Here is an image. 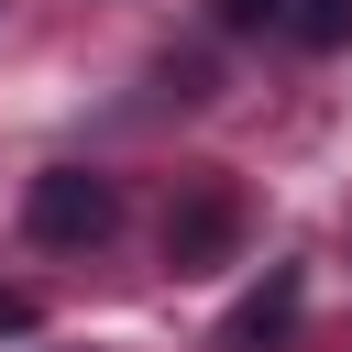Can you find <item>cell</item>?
I'll list each match as a JSON object with an SVG mask.
<instances>
[{
	"label": "cell",
	"instance_id": "cell-1",
	"mask_svg": "<svg viewBox=\"0 0 352 352\" xmlns=\"http://www.w3.org/2000/svg\"><path fill=\"white\" fill-rule=\"evenodd\" d=\"M22 231H33L44 253H99V242L121 231V187H110L99 165H44V176L22 187Z\"/></svg>",
	"mask_w": 352,
	"mask_h": 352
},
{
	"label": "cell",
	"instance_id": "cell-2",
	"mask_svg": "<svg viewBox=\"0 0 352 352\" xmlns=\"http://www.w3.org/2000/svg\"><path fill=\"white\" fill-rule=\"evenodd\" d=\"M231 242H242V198H231V176H198L165 209V264L176 275H209V264H231Z\"/></svg>",
	"mask_w": 352,
	"mask_h": 352
},
{
	"label": "cell",
	"instance_id": "cell-3",
	"mask_svg": "<svg viewBox=\"0 0 352 352\" xmlns=\"http://www.w3.org/2000/svg\"><path fill=\"white\" fill-rule=\"evenodd\" d=\"M297 308H308V275H297V264H264V275L231 297V319L209 330V352H275V341L297 330Z\"/></svg>",
	"mask_w": 352,
	"mask_h": 352
},
{
	"label": "cell",
	"instance_id": "cell-4",
	"mask_svg": "<svg viewBox=\"0 0 352 352\" xmlns=\"http://www.w3.org/2000/svg\"><path fill=\"white\" fill-rule=\"evenodd\" d=\"M275 22H286V44H308V55H341V44H352V0H275Z\"/></svg>",
	"mask_w": 352,
	"mask_h": 352
},
{
	"label": "cell",
	"instance_id": "cell-5",
	"mask_svg": "<svg viewBox=\"0 0 352 352\" xmlns=\"http://www.w3.org/2000/svg\"><path fill=\"white\" fill-rule=\"evenodd\" d=\"M33 330H44V308H33L22 286H0V341H33Z\"/></svg>",
	"mask_w": 352,
	"mask_h": 352
},
{
	"label": "cell",
	"instance_id": "cell-6",
	"mask_svg": "<svg viewBox=\"0 0 352 352\" xmlns=\"http://www.w3.org/2000/svg\"><path fill=\"white\" fill-rule=\"evenodd\" d=\"M220 22H231V33H253V22H275V0H220Z\"/></svg>",
	"mask_w": 352,
	"mask_h": 352
}]
</instances>
